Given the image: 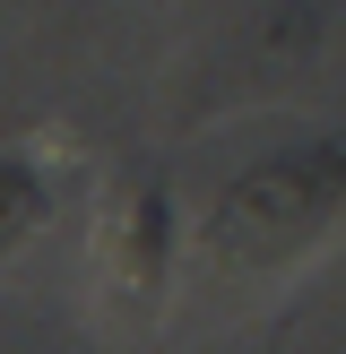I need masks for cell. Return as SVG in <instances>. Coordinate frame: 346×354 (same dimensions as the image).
Segmentation results:
<instances>
[{
  "mask_svg": "<svg viewBox=\"0 0 346 354\" xmlns=\"http://www.w3.org/2000/svg\"><path fill=\"white\" fill-rule=\"evenodd\" d=\"M44 216H52L44 173H35L26 156H9V147H0V259H9V251H26V242L44 234Z\"/></svg>",
  "mask_w": 346,
  "mask_h": 354,
  "instance_id": "obj_3",
  "label": "cell"
},
{
  "mask_svg": "<svg viewBox=\"0 0 346 354\" xmlns=\"http://www.w3.org/2000/svg\"><path fill=\"white\" fill-rule=\"evenodd\" d=\"M346 216V121L329 138L268 147L217 190L199 225V277L208 286H277L294 277L320 234Z\"/></svg>",
  "mask_w": 346,
  "mask_h": 354,
  "instance_id": "obj_1",
  "label": "cell"
},
{
  "mask_svg": "<svg viewBox=\"0 0 346 354\" xmlns=\"http://www.w3.org/2000/svg\"><path fill=\"white\" fill-rule=\"evenodd\" d=\"M95 286L113 311H156L173 286V190L165 173H121V190L95 216Z\"/></svg>",
  "mask_w": 346,
  "mask_h": 354,
  "instance_id": "obj_2",
  "label": "cell"
}]
</instances>
